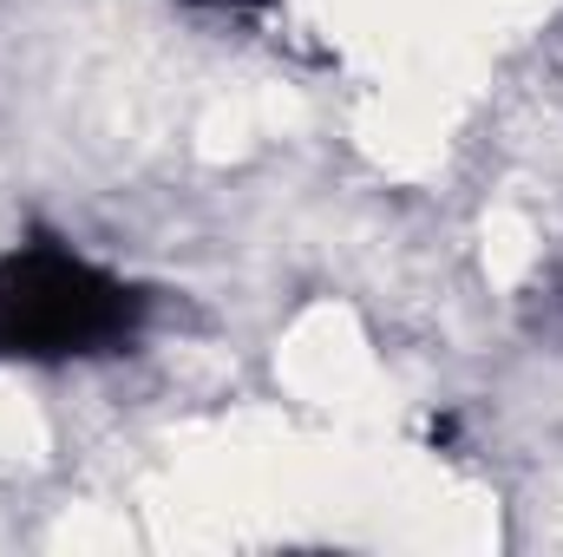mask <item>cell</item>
Segmentation results:
<instances>
[{"instance_id": "6da1fadb", "label": "cell", "mask_w": 563, "mask_h": 557, "mask_svg": "<svg viewBox=\"0 0 563 557\" xmlns=\"http://www.w3.org/2000/svg\"><path fill=\"white\" fill-rule=\"evenodd\" d=\"M144 288L79 256L59 237H26L0 256V361H92L132 348L144 328Z\"/></svg>"}, {"instance_id": "7a4b0ae2", "label": "cell", "mask_w": 563, "mask_h": 557, "mask_svg": "<svg viewBox=\"0 0 563 557\" xmlns=\"http://www.w3.org/2000/svg\"><path fill=\"white\" fill-rule=\"evenodd\" d=\"M190 7H263V0H190Z\"/></svg>"}]
</instances>
